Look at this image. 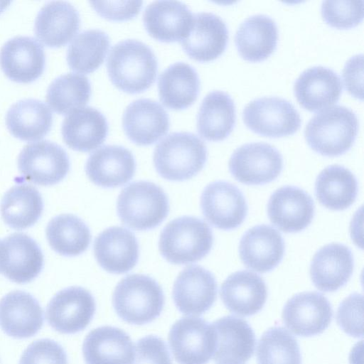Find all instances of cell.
Returning a JSON list of instances; mask_svg holds the SVG:
<instances>
[{"mask_svg": "<svg viewBox=\"0 0 364 364\" xmlns=\"http://www.w3.org/2000/svg\"><path fill=\"white\" fill-rule=\"evenodd\" d=\"M134 355L132 364H172L165 342L153 335L137 341Z\"/></svg>", "mask_w": 364, "mask_h": 364, "instance_id": "cell-45", "label": "cell"}, {"mask_svg": "<svg viewBox=\"0 0 364 364\" xmlns=\"http://www.w3.org/2000/svg\"><path fill=\"white\" fill-rule=\"evenodd\" d=\"M11 4V1H0V14L2 13Z\"/></svg>", "mask_w": 364, "mask_h": 364, "instance_id": "cell-48", "label": "cell"}, {"mask_svg": "<svg viewBox=\"0 0 364 364\" xmlns=\"http://www.w3.org/2000/svg\"><path fill=\"white\" fill-rule=\"evenodd\" d=\"M333 309L327 298L316 291L297 294L282 311L285 326L296 336L309 337L323 333L329 326Z\"/></svg>", "mask_w": 364, "mask_h": 364, "instance_id": "cell-12", "label": "cell"}, {"mask_svg": "<svg viewBox=\"0 0 364 364\" xmlns=\"http://www.w3.org/2000/svg\"><path fill=\"white\" fill-rule=\"evenodd\" d=\"M213 243V232L206 223L193 216H182L164 227L159 249L168 262L188 264L205 257Z\"/></svg>", "mask_w": 364, "mask_h": 364, "instance_id": "cell-4", "label": "cell"}, {"mask_svg": "<svg viewBox=\"0 0 364 364\" xmlns=\"http://www.w3.org/2000/svg\"><path fill=\"white\" fill-rule=\"evenodd\" d=\"M117 210L121 221L136 230H151L168 215L169 204L163 189L149 181H136L119 195Z\"/></svg>", "mask_w": 364, "mask_h": 364, "instance_id": "cell-6", "label": "cell"}, {"mask_svg": "<svg viewBox=\"0 0 364 364\" xmlns=\"http://www.w3.org/2000/svg\"><path fill=\"white\" fill-rule=\"evenodd\" d=\"M136 171L132 153L125 147L106 145L90 154L85 164L88 178L103 188H115L129 181Z\"/></svg>", "mask_w": 364, "mask_h": 364, "instance_id": "cell-21", "label": "cell"}, {"mask_svg": "<svg viewBox=\"0 0 364 364\" xmlns=\"http://www.w3.org/2000/svg\"><path fill=\"white\" fill-rule=\"evenodd\" d=\"M19 364H68L63 348L49 338L31 343L23 351Z\"/></svg>", "mask_w": 364, "mask_h": 364, "instance_id": "cell-43", "label": "cell"}, {"mask_svg": "<svg viewBox=\"0 0 364 364\" xmlns=\"http://www.w3.org/2000/svg\"><path fill=\"white\" fill-rule=\"evenodd\" d=\"M193 18L188 7L177 1H154L146 6L143 14L147 32L162 42L185 39L190 32Z\"/></svg>", "mask_w": 364, "mask_h": 364, "instance_id": "cell-25", "label": "cell"}, {"mask_svg": "<svg viewBox=\"0 0 364 364\" xmlns=\"http://www.w3.org/2000/svg\"><path fill=\"white\" fill-rule=\"evenodd\" d=\"M358 129L355 113L343 105L328 107L313 116L304 129L309 146L317 153L336 156L352 146Z\"/></svg>", "mask_w": 364, "mask_h": 364, "instance_id": "cell-2", "label": "cell"}, {"mask_svg": "<svg viewBox=\"0 0 364 364\" xmlns=\"http://www.w3.org/2000/svg\"><path fill=\"white\" fill-rule=\"evenodd\" d=\"M217 283L213 274L198 265L189 266L178 274L173 287L177 309L188 316H199L214 304Z\"/></svg>", "mask_w": 364, "mask_h": 364, "instance_id": "cell-15", "label": "cell"}, {"mask_svg": "<svg viewBox=\"0 0 364 364\" xmlns=\"http://www.w3.org/2000/svg\"><path fill=\"white\" fill-rule=\"evenodd\" d=\"M82 353L86 364H132L134 346L130 337L122 329L102 326L87 335Z\"/></svg>", "mask_w": 364, "mask_h": 364, "instance_id": "cell-28", "label": "cell"}, {"mask_svg": "<svg viewBox=\"0 0 364 364\" xmlns=\"http://www.w3.org/2000/svg\"><path fill=\"white\" fill-rule=\"evenodd\" d=\"M158 90L160 100L166 107L176 110L186 109L198 95V75L191 65L175 63L159 75Z\"/></svg>", "mask_w": 364, "mask_h": 364, "instance_id": "cell-34", "label": "cell"}, {"mask_svg": "<svg viewBox=\"0 0 364 364\" xmlns=\"http://www.w3.org/2000/svg\"><path fill=\"white\" fill-rule=\"evenodd\" d=\"M278 28L275 21L264 14L245 18L237 28L235 43L239 54L246 60L261 61L275 50Z\"/></svg>", "mask_w": 364, "mask_h": 364, "instance_id": "cell-32", "label": "cell"}, {"mask_svg": "<svg viewBox=\"0 0 364 364\" xmlns=\"http://www.w3.org/2000/svg\"><path fill=\"white\" fill-rule=\"evenodd\" d=\"M268 217L276 227L285 232L305 229L314 215V203L304 190L286 186L275 191L267 204Z\"/></svg>", "mask_w": 364, "mask_h": 364, "instance_id": "cell-18", "label": "cell"}, {"mask_svg": "<svg viewBox=\"0 0 364 364\" xmlns=\"http://www.w3.org/2000/svg\"><path fill=\"white\" fill-rule=\"evenodd\" d=\"M200 207L212 225L225 230L239 227L247 213L242 193L235 185L221 181L213 182L204 188Z\"/></svg>", "mask_w": 364, "mask_h": 364, "instance_id": "cell-13", "label": "cell"}, {"mask_svg": "<svg viewBox=\"0 0 364 364\" xmlns=\"http://www.w3.org/2000/svg\"><path fill=\"white\" fill-rule=\"evenodd\" d=\"M315 193L321 205L333 210H342L355 200L358 183L347 168L331 165L323 169L315 183Z\"/></svg>", "mask_w": 364, "mask_h": 364, "instance_id": "cell-36", "label": "cell"}, {"mask_svg": "<svg viewBox=\"0 0 364 364\" xmlns=\"http://www.w3.org/2000/svg\"><path fill=\"white\" fill-rule=\"evenodd\" d=\"M109 47L108 35L100 29L85 30L80 33L69 45L66 54L71 70L90 73L104 62Z\"/></svg>", "mask_w": 364, "mask_h": 364, "instance_id": "cell-39", "label": "cell"}, {"mask_svg": "<svg viewBox=\"0 0 364 364\" xmlns=\"http://www.w3.org/2000/svg\"><path fill=\"white\" fill-rule=\"evenodd\" d=\"M203 140L191 132H173L156 146L154 164L158 173L168 181H182L198 173L207 160Z\"/></svg>", "mask_w": 364, "mask_h": 364, "instance_id": "cell-3", "label": "cell"}, {"mask_svg": "<svg viewBox=\"0 0 364 364\" xmlns=\"http://www.w3.org/2000/svg\"><path fill=\"white\" fill-rule=\"evenodd\" d=\"M43 252L30 236L14 233L0 242V271L11 282H31L41 272Z\"/></svg>", "mask_w": 364, "mask_h": 364, "instance_id": "cell-14", "label": "cell"}, {"mask_svg": "<svg viewBox=\"0 0 364 364\" xmlns=\"http://www.w3.org/2000/svg\"><path fill=\"white\" fill-rule=\"evenodd\" d=\"M363 297L358 293H353L339 305L336 312V321L347 334L363 337Z\"/></svg>", "mask_w": 364, "mask_h": 364, "instance_id": "cell-44", "label": "cell"}, {"mask_svg": "<svg viewBox=\"0 0 364 364\" xmlns=\"http://www.w3.org/2000/svg\"><path fill=\"white\" fill-rule=\"evenodd\" d=\"M90 95L88 78L70 73L58 77L51 82L47 90L46 101L55 112L67 114L85 105Z\"/></svg>", "mask_w": 364, "mask_h": 364, "instance_id": "cell-40", "label": "cell"}, {"mask_svg": "<svg viewBox=\"0 0 364 364\" xmlns=\"http://www.w3.org/2000/svg\"><path fill=\"white\" fill-rule=\"evenodd\" d=\"M246 126L255 133L280 137L295 133L301 126V117L287 100L277 96L254 99L242 111Z\"/></svg>", "mask_w": 364, "mask_h": 364, "instance_id": "cell-7", "label": "cell"}, {"mask_svg": "<svg viewBox=\"0 0 364 364\" xmlns=\"http://www.w3.org/2000/svg\"><path fill=\"white\" fill-rule=\"evenodd\" d=\"M158 63L153 50L134 39L122 41L109 51L107 70L110 80L130 94L148 89L155 81Z\"/></svg>", "mask_w": 364, "mask_h": 364, "instance_id": "cell-1", "label": "cell"}, {"mask_svg": "<svg viewBox=\"0 0 364 364\" xmlns=\"http://www.w3.org/2000/svg\"><path fill=\"white\" fill-rule=\"evenodd\" d=\"M43 324V309L29 293L13 291L0 300V327L8 336L29 338L36 335Z\"/></svg>", "mask_w": 364, "mask_h": 364, "instance_id": "cell-22", "label": "cell"}, {"mask_svg": "<svg viewBox=\"0 0 364 364\" xmlns=\"http://www.w3.org/2000/svg\"><path fill=\"white\" fill-rule=\"evenodd\" d=\"M80 18L77 9L67 1H50L38 11L34 31L38 39L48 47L67 44L79 30Z\"/></svg>", "mask_w": 364, "mask_h": 364, "instance_id": "cell-30", "label": "cell"}, {"mask_svg": "<svg viewBox=\"0 0 364 364\" xmlns=\"http://www.w3.org/2000/svg\"><path fill=\"white\" fill-rule=\"evenodd\" d=\"M92 7L101 16L112 21H127L135 17L141 9V1H93Z\"/></svg>", "mask_w": 364, "mask_h": 364, "instance_id": "cell-46", "label": "cell"}, {"mask_svg": "<svg viewBox=\"0 0 364 364\" xmlns=\"http://www.w3.org/2000/svg\"><path fill=\"white\" fill-rule=\"evenodd\" d=\"M53 114L43 102L26 99L14 104L7 111L6 124L15 137L27 141L42 139L50 131Z\"/></svg>", "mask_w": 364, "mask_h": 364, "instance_id": "cell-35", "label": "cell"}, {"mask_svg": "<svg viewBox=\"0 0 364 364\" xmlns=\"http://www.w3.org/2000/svg\"><path fill=\"white\" fill-rule=\"evenodd\" d=\"M363 1H323L321 16L331 26L348 28L357 26L363 18Z\"/></svg>", "mask_w": 364, "mask_h": 364, "instance_id": "cell-42", "label": "cell"}, {"mask_svg": "<svg viewBox=\"0 0 364 364\" xmlns=\"http://www.w3.org/2000/svg\"><path fill=\"white\" fill-rule=\"evenodd\" d=\"M43 46L34 38L16 36L9 39L0 50V66L10 80L28 83L38 79L45 68Z\"/></svg>", "mask_w": 364, "mask_h": 364, "instance_id": "cell-17", "label": "cell"}, {"mask_svg": "<svg viewBox=\"0 0 364 364\" xmlns=\"http://www.w3.org/2000/svg\"><path fill=\"white\" fill-rule=\"evenodd\" d=\"M257 361V364H301L296 339L282 327L269 328L259 340Z\"/></svg>", "mask_w": 364, "mask_h": 364, "instance_id": "cell-41", "label": "cell"}, {"mask_svg": "<svg viewBox=\"0 0 364 364\" xmlns=\"http://www.w3.org/2000/svg\"><path fill=\"white\" fill-rule=\"evenodd\" d=\"M18 167L26 180L40 186H51L66 176L70 161L60 146L43 140L23 148L18 155Z\"/></svg>", "mask_w": 364, "mask_h": 364, "instance_id": "cell-10", "label": "cell"}, {"mask_svg": "<svg viewBox=\"0 0 364 364\" xmlns=\"http://www.w3.org/2000/svg\"><path fill=\"white\" fill-rule=\"evenodd\" d=\"M95 257L102 268L109 273L123 274L136 264L139 245L129 230L114 226L102 231L94 242Z\"/></svg>", "mask_w": 364, "mask_h": 364, "instance_id": "cell-24", "label": "cell"}, {"mask_svg": "<svg viewBox=\"0 0 364 364\" xmlns=\"http://www.w3.org/2000/svg\"><path fill=\"white\" fill-rule=\"evenodd\" d=\"M61 132L68 146L75 151L87 152L104 142L108 134V123L97 109L81 107L64 119Z\"/></svg>", "mask_w": 364, "mask_h": 364, "instance_id": "cell-31", "label": "cell"}, {"mask_svg": "<svg viewBox=\"0 0 364 364\" xmlns=\"http://www.w3.org/2000/svg\"><path fill=\"white\" fill-rule=\"evenodd\" d=\"M220 295L229 311L242 316H250L262 309L267 290L259 275L242 270L230 274L223 282Z\"/></svg>", "mask_w": 364, "mask_h": 364, "instance_id": "cell-27", "label": "cell"}, {"mask_svg": "<svg viewBox=\"0 0 364 364\" xmlns=\"http://www.w3.org/2000/svg\"><path fill=\"white\" fill-rule=\"evenodd\" d=\"M96 310L91 293L80 287H70L58 291L50 301L46 311L49 325L65 334L85 329Z\"/></svg>", "mask_w": 364, "mask_h": 364, "instance_id": "cell-11", "label": "cell"}, {"mask_svg": "<svg viewBox=\"0 0 364 364\" xmlns=\"http://www.w3.org/2000/svg\"><path fill=\"white\" fill-rule=\"evenodd\" d=\"M122 126L128 138L147 146L164 136L169 129V117L157 102L141 98L130 103L123 114Z\"/></svg>", "mask_w": 364, "mask_h": 364, "instance_id": "cell-19", "label": "cell"}, {"mask_svg": "<svg viewBox=\"0 0 364 364\" xmlns=\"http://www.w3.org/2000/svg\"><path fill=\"white\" fill-rule=\"evenodd\" d=\"M46 238L57 253L65 257H75L87 249L91 233L80 218L72 214H61L48 223Z\"/></svg>", "mask_w": 364, "mask_h": 364, "instance_id": "cell-38", "label": "cell"}, {"mask_svg": "<svg viewBox=\"0 0 364 364\" xmlns=\"http://www.w3.org/2000/svg\"><path fill=\"white\" fill-rule=\"evenodd\" d=\"M283 168L280 152L265 142L247 143L237 148L229 161V170L239 182L261 185L276 179Z\"/></svg>", "mask_w": 364, "mask_h": 364, "instance_id": "cell-9", "label": "cell"}, {"mask_svg": "<svg viewBox=\"0 0 364 364\" xmlns=\"http://www.w3.org/2000/svg\"><path fill=\"white\" fill-rule=\"evenodd\" d=\"M0 210L1 218L8 226L23 230L38 221L43 210V202L35 187L25 183L18 184L4 194Z\"/></svg>", "mask_w": 364, "mask_h": 364, "instance_id": "cell-37", "label": "cell"}, {"mask_svg": "<svg viewBox=\"0 0 364 364\" xmlns=\"http://www.w3.org/2000/svg\"><path fill=\"white\" fill-rule=\"evenodd\" d=\"M168 343L179 364H207L215 350V333L204 319L183 317L171 328Z\"/></svg>", "mask_w": 364, "mask_h": 364, "instance_id": "cell-8", "label": "cell"}, {"mask_svg": "<svg viewBox=\"0 0 364 364\" xmlns=\"http://www.w3.org/2000/svg\"><path fill=\"white\" fill-rule=\"evenodd\" d=\"M236 121L232 97L221 90L209 92L203 100L197 114L199 134L209 141H221L229 136Z\"/></svg>", "mask_w": 364, "mask_h": 364, "instance_id": "cell-33", "label": "cell"}, {"mask_svg": "<svg viewBox=\"0 0 364 364\" xmlns=\"http://www.w3.org/2000/svg\"><path fill=\"white\" fill-rule=\"evenodd\" d=\"M342 90L340 76L332 69L321 65L304 70L294 85L297 101L311 112L321 110L336 103Z\"/></svg>", "mask_w": 364, "mask_h": 364, "instance_id": "cell-23", "label": "cell"}, {"mask_svg": "<svg viewBox=\"0 0 364 364\" xmlns=\"http://www.w3.org/2000/svg\"><path fill=\"white\" fill-rule=\"evenodd\" d=\"M343 77L348 92L363 100V54L348 59L343 69Z\"/></svg>", "mask_w": 364, "mask_h": 364, "instance_id": "cell-47", "label": "cell"}, {"mask_svg": "<svg viewBox=\"0 0 364 364\" xmlns=\"http://www.w3.org/2000/svg\"><path fill=\"white\" fill-rule=\"evenodd\" d=\"M160 285L144 274H130L116 286L112 304L117 315L124 321L136 325L148 323L156 318L164 306Z\"/></svg>", "mask_w": 364, "mask_h": 364, "instance_id": "cell-5", "label": "cell"}, {"mask_svg": "<svg viewBox=\"0 0 364 364\" xmlns=\"http://www.w3.org/2000/svg\"><path fill=\"white\" fill-rule=\"evenodd\" d=\"M225 22L218 15L201 12L193 15L187 37L181 41L184 51L191 58L207 62L219 57L228 41Z\"/></svg>", "mask_w": 364, "mask_h": 364, "instance_id": "cell-20", "label": "cell"}, {"mask_svg": "<svg viewBox=\"0 0 364 364\" xmlns=\"http://www.w3.org/2000/svg\"><path fill=\"white\" fill-rule=\"evenodd\" d=\"M212 326L215 333L213 358L218 364H242L253 355L256 338L245 320L226 316L215 321Z\"/></svg>", "mask_w": 364, "mask_h": 364, "instance_id": "cell-16", "label": "cell"}, {"mask_svg": "<svg viewBox=\"0 0 364 364\" xmlns=\"http://www.w3.org/2000/svg\"><path fill=\"white\" fill-rule=\"evenodd\" d=\"M284 252V242L281 234L267 225L248 230L242 237L239 246L243 264L261 273L275 268L282 261Z\"/></svg>", "mask_w": 364, "mask_h": 364, "instance_id": "cell-26", "label": "cell"}, {"mask_svg": "<svg viewBox=\"0 0 364 364\" xmlns=\"http://www.w3.org/2000/svg\"><path fill=\"white\" fill-rule=\"evenodd\" d=\"M353 270V257L344 245L331 243L318 250L310 267V276L319 290L332 292L345 285Z\"/></svg>", "mask_w": 364, "mask_h": 364, "instance_id": "cell-29", "label": "cell"}]
</instances>
